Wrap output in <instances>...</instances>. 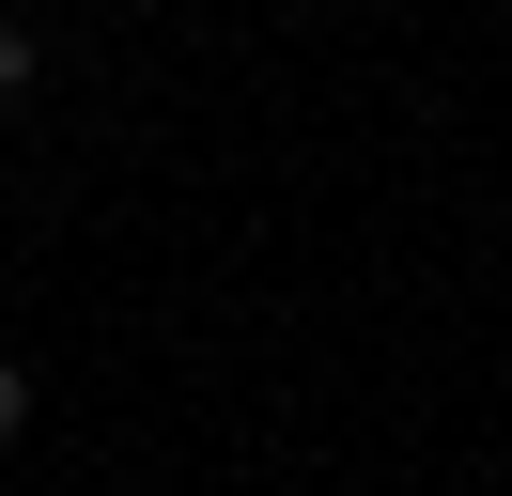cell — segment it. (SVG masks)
Masks as SVG:
<instances>
[{"mask_svg": "<svg viewBox=\"0 0 512 496\" xmlns=\"http://www.w3.org/2000/svg\"><path fill=\"white\" fill-rule=\"evenodd\" d=\"M32 93H47V31H32V16H0V109H32Z\"/></svg>", "mask_w": 512, "mask_h": 496, "instance_id": "1", "label": "cell"}, {"mask_svg": "<svg viewBox=\"0 0 512 496\" xmlns=\"http://www.w3.org/2000/svg\"><path fill=\"white\" fill-rule=\"evenodd\" d=\"M32 434V357H0V450Z\"/></svg>", "mask_w": 512, "mask_h": 496, "instance_id": "2", "label": "cell"}]
</instances>
